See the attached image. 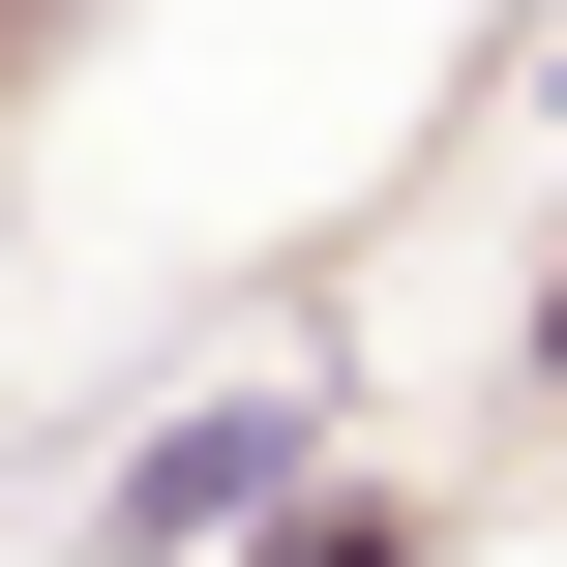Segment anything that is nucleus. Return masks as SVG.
Returning a JSON list of instances; mask_svg holds the SVG:
<instances>
[{
  "label": "nucleus",
  "mask_w": 567,
  "mask_h": 567,
  "mask_svg": "<svg viewBox=\"0 0 567 567\" xmlns=\"http://www.w3.org/2000/svg\"><path fill=\"white\" fill-rule=\"evenodd\" d=\"M299 478V389H209V419H150V478H120V538H239Z\"/></svg>",
  "instance_id": "obj_1"
}]
</instances>
